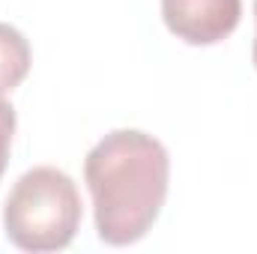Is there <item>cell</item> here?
I'll list each match as a JSON object with an SVG mask.
<instances>
[{"instance_id":"1","label":"cell","mask_w":257,"mask_h":254,"mask_svg":"<svg viewBox=\"0 0 257 254\" xmlns=\"http://www.w3.org/2000/svg\"><path fill=\"white\" fill-rule=\"evenodd\" d=\"M171 180V156L141 129L105 135L84 162L96 233L108 245H132L156 224Z\"/></svg>"},{"instance_id":"2","label":"cell","mask_w":257,"mask_h":254,"mask_svg":"<svg viewBox=\"0 0 257 254\" xmlns=\"http://www.w3.org/2000/svg\"><path fill=\"white\" fill-rule=\"evenodd\" d=\"M81 227V194L72 177L57 168L21 174L3 203L6 239L21 251H63Z\"/></svg>"},{"instance_id":"3","label":"cell","mask_w":257,"mask_h":254,"mask_svg":"<svg viewBox=\"0 0 257 254\" xmlns=\"http://www.w3.org/2000/svg\"><path fill=\"white\" fill-rule=\"evenodd\" d=\"M242 15V0H162L168 30L186 45H215L227 39Z\"/></svg>"},{"instance_id":"4","label":"cell","mask_w":257,"mask_h":254,"mask_svg":"<svg viewBox=\"0 0 257 254\" xmlns=\"http://www.w3.org/2000/svg\"><path fill=\"white\" fill-rule=\"evenodd\" d=\"M30 45L24 39V33L12 24L0 21V96L12 93L30 72Z\"/></svg>"},{"instance_id":"5","label":"cell","mask_w":257,"mask_h":254,"mask_svg":"<svg viewBox=\"0 0 257 254\" xmlns=\"http://www.w3.org/2000/svg\"><path fill=\"white\" fill-rule=\"evenodd\" d=\"M12 135H15V108L0 96V177L9 165V150H12Z\"/></svg>"},{"instance_id":"6","label":"cell","mask_w":257,"mask_h":254,"mask_svg":"<svg viewBox=\"0 0 257 254\" xmlns=\"http://www.w3.org/2000/svg\"><path fill=\"white\" fill-rule=\"evenodd\" d=\"M254 15H257V0H254ZM254 66H257V39H254Z\"/></svg>"}]
</instances>
